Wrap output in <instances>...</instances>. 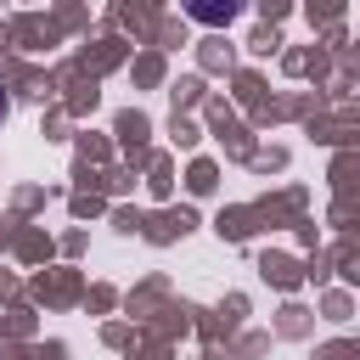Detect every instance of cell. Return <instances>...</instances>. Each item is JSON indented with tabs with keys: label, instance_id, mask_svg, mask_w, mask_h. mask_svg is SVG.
I'll list each match as a JSON object with an SVG mask.
<instances>
[{
	"label": "cell",
	"instance_id": "6da1fadb",
	"mask_svg": "<svg viewBox=\"0 0 360 360\" xmlns=\"http://www.w3.org/2000/svg\"><path fill=\"white\" fill-rule=\"evenodd\" d=\"M186 6V17L191 22H202V28H225V22H236L242 17V6L248 0H180Z\"/></svg>",
	"mask_w": 360,
	"mask_h": 360
},
{
	"label": "cell",
	"instance_id": "7a4b0ae2",
	"mask_svg": "<svg viewBox=\"0 0 360 360\" xmlns=\"http://www.w3.org/2000/svg\"><path fill=\"white\" fill-rule=\"evenodd\" d=\"M0 118H6V96H0Z\"/></svg>",
	"mask_w": 360,
	"mask_h": 360
}]
</instances>
